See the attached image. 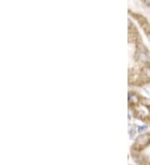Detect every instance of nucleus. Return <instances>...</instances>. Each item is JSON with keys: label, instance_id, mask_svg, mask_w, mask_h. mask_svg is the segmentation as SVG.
Returning a JSON list of instances; mask_svg holds the SVG:
<instances>
[{"label": "nucleus", "instance_id": "obj_4", "mask_svg": "<svg viewBox=\"0 0 150 165\" xmlns=\"http://www.w3.org/2000/svg\"><path fill=\"white\" fill-rule=\"evenodd\" d=\"M135 133H136V131H135L134 128H131V129L129 130V135H130V137H131V138H133V137L135 136Z\"/></svg>", "mask_w": 150, "mask_h": 165}, {"label": "nucleus", "instance_id": "obj_5", "mask_svg": "<svg viewBox=\"0 0 150 165\" xmlns=\"http://www.w3.org/2000/svg\"><path fill=\"white\" fill-rule=\"evenodd\" d=\"M144 73L146 74V76H148V78H150V69H149V68H147V69H145Z\"/></svg>", "mask_w": 150, "mask_h": 165}, {"label": "nucleus", "instance_id": "obj_2", "mask_svg": "<svg viewBox=\"0 0 150 165\" xmlns=\"http://www.w3.org/2000/svg\"><path fill=\"white\" fill-rule=\"evenodd\" d=\"M138 57V60H139V61H142V62H143V63H146V62L148 61V57H147V55L144 54V53H140Z\"/></svg>", "mask_w": 150, "mask_h": 165}, {"label": "nucleus", "instance_id": "obj_3", "mask_svg": "<svg viewBox=\"0 0 150 165\" xmlns=\"http://www.w3.org/2000/svg\"><path fill=\"white\" fill-rule=\"evenodd\" d=\"M128 100H129V102L134 103V104H136V103H138V98H137L136 96L132 95V96H130V97L128 98Z\"/></svg>", "mask_w": 150, "mask_h": 165}, {"label": "nucleus", "instance_id": "obj_7", "mask_svg": "<svg viewBox=\"0 0 150 165\" xmlns=\"http://www.w3.org/2000/svg\"><path fill=\"white\" fill-rule=\"evenodd\" d=\"M144 3L148 6H150V0H144Z\"/></svg>", "mask_w": 150, "mask_h": 165}, {"label": "nucleus", "instance_id": "obj_1", "mask_svg": "<svg viewBox=\"0 0 150 165\" xmlns=\"http://www.w3.org/2000/svg\"><path fill=\"white\" fill-rule=\"evenodd\" d=\"M149 142V138L148 135H141L136 140V143L139 146H144Z\"/></svg>", "mask_w": 150, "mask_h": 165}, {"label": "nucleus", "instance_id": "obj_6", "mask_svg": "<svg viewBox=\"0 0 150 165\" xmlns=\"http://www.w3.org/2000/svg\"><path fill=\"white\" fill-rule=\"evenodd\" d=\"M146 129H147V127L146 126L139 127V128H138V132H139V133H141V132L144 131V130H146Z\"/></svg>", "mask_w": 150, "mask_h": 165}]
</instances>
